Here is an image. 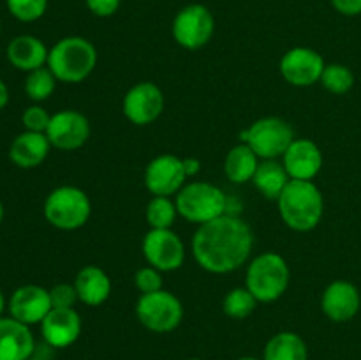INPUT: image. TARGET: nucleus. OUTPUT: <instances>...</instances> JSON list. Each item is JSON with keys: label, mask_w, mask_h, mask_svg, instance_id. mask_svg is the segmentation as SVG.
Returning <instances> with one entry per match:
<instances>
[{"label": "nucleus", "mask_w": 361, "mask_h": 360, "mask_svg": "<svg viewBox=\"0 0 361 360\" xmlns=\"http://www.w3.org/2000/svg\"><path fill=\"white\" fill-rule=\"evenodd\" d=\"M252 246L250 226L233 214L200 224L192 236L194 258L210 274H229L245 265Z\"/></svg>", "instance_id": "f257e3e1"}, {"label": "nucleus", "mask_w": 361, "mask_h": 360, "mask_svg": "<svg viewBox=\"0 0 361 360\" xmlns=\"http://www.w3.org/2000/svg\"><path fill=\"white\" fill-rule=\"evenodd\" d=\"M277 203L282 221L295 232H310L323 219V194L312 180H289Z\"/></svg>", "instance_id": "f03ea898"}, {"label": "nucleus", "mask_w": 361, "mask_h": 360, "mask_svg": "<svg viewBox=\"0 0 361 360\" xmlns=\"http://www.w3.org/2000/svg\"><path fill=\"white\" fill-rule=\"evenodd\" d=\"M97 66V49L81 35L63 37L49 49L48 67L62 83H81Z\"/></svg>", "instance_id": "7ed1b4c3"}, {"label": "nucleus", "mask_w": 361, "mask_h": 360, "mask_svg": "<svg viewBox=\"0 0 361 360\" xmlns=\"http://www.w3.org/2000/svg\"><path fill=\"white\" fill-rule=\"evenodd\" d=\"M288 261L277 253H263L254 258L245 272V288L257 302H275L289 286Z\"/></svg>", "instance_id": "20e7f679"}, {"label": "nucleus", "mask_w": 361, "mask_h": 360, "mask_svg": "<svg viewBox=\"0 0 361 360\" xmlns=\"http://www.w3.org/2000/svg\"><path fill=\"white\" fill-rule=\"evenodd\" d=\"M176 210L185 221L204 224L228 214V196L221 187L208 182L185 184L175 198Z\"/></svg>", "instance_id": "39448f33"}, {"label": "nucleus", "mask_w": 361, "mask_h": 360, "mask_svg": "<svg viewBox=\"0 0 361 360\" xmlns=\"http://www.w3.org/2000/svg\"><path fill=\"white\" fill-rule=\"evenodd\" d=\"M90 214V198L80 187L60 186L53 189L44 201L46 221L63 232H73L85 226Z\"/></svg>", "instance_id": "423d86ee"}, {"label": "nucleus", "mask_w": 361, "mask_h": 360, "mask_svg": "<svg viewBox=\"0 0 361 360\" xmlns=\"http://www.w3.org/2000/svg\"><path fill=\"white\" fill-rule=\"evenodd\" d=\"M136 316L140 323L155 334H168L180 327L183 320V306L176 295L166 289L141 295L136 302Z\"/></svg>", "instance_id": "0eeeda50"}, {"label": "nucleus", "mask_w": 361, "mask_h": 360, "mask_svg": "<svg viewBox=\"0 0 361 360\" xmlns=\"http://www.w3.org/2000/svg\"><path fill=\"white\" fill-rule=\"evenodd\" d=\"M243 143L249 145L259 159H279L296 140L291 124L281 116H264L256 120L242 133Z\"/></svg>", "instance_id": "6e6552de"}, {"label": "nucleus", "mask_w": 361, "mask_h": 360, "mask_svg": "<svg viewBox=\"0 0 361 360\" xmlns=\"http://www.w3.org/2000/svg\"><path fill=\"white\" fill-rule=\"evenodd\" d=\"M171 32L176 44L185 49H200L214 37L215 18L203 4H189L176 13Z\"/></svg>", "instance_id": "1a4fd4ad"}, {"label": "nucleus", "mask_w": 361, "mask_h": 360, "mask_svg": "<svg viewBox=\"0 0 361 360\" xmlns=\"http://www.w3.org/2000/svg\"><path fill=\"white\" fill-rule=\"evenodd\" d=\"M141 249H143V256L148 265L161 272L178 270L185 261V246L171 228H150V232L145 235Z\"/></svg>", "instance_id": "9d476101"}, {"label": "nucleus", "mask_w": 361, "mask_h": 360, "mask_svg": "<svg viewBox=\"0 0 361 360\" xmlns=\"http://www.w3.org/2000/svg\"><path fill=\"white\" fill-rule=\"evenodd\" d=\"M46 136L59 150H78L90 138V122L76 109H62L51 115Z\"/></svg>", "instance_id": "9b49d317"}, {"label": "nucleus", "mask_w": 361, "mask_h": 360, "mask_svg": "<svg viewBox=\"0 0 361 360\" xmlns=\"http://www.w3.org/2000/svg\"><path fill=\"white\" fill-rule=\"evenodd\" d=\"M122 108L123 115L134 126H148L161 116L164 109V94L152 81H141L127 90Z\"/></svg>", "instance_id": "f8f14e48"}, {"label": "nucleus", "mask_w": 361, "mask_h": 360, "mask_svg": "<svg viewBox=\"0 0 361 360\" xmlns=\"http://www.w3.org/2000/svg\"><path fill=\"white\" fill-rule=\"evenodd\" d=\"M326 67L323 56L312 48L296 46L284 53L281 59V74L293 87H310L321 81Z\"/></svg>", "instance_id": "ddd939ff"}, {"label": "nucleus", "mask_w": 361, "mask_h": 360, "mask_svg": "<svg viewBox=\"0 0 361 360\" xmlns=\"http://www.w3.org/2000/svg\"><path fill=\"white\" fill-rule=\"evenodd\" d=\"M185 180L183 161L173 154L157 155L145 169V186L154 196H176Z\"/></svg>", "instance_id": "4468645a"}, {"label": "nucleus", "mask_w": 361, "mask_h": 360, "mask_svg": "<svg viewBox=\"0 0 361 360\" xmlns=\"http://www.w3.org/2000/svg\"><path fill=\"white\" fill-rule=\"evenodd\" d=\"M53 309L49 289L37 284L20 286L9 299L11 318L25 325H37Z\"/></svg>", "instance_id": "2eb2a0df"}, {"label": "nucleus", "mask_w": 361, "mask_h": 360, "mask_svg": "<svg viewBox=\"0 0 361 360\" xmlns=\"http://www.w3.org/2000/svg\"><path fill=\"white\" fill-rule=\"evenodd\" d=\"M41 334L49 348H69L81 334L80 314L74 307H53L41 321Z\"/></svg>", "instance_id": "dca6fc26"}, {"label": "nucleus", "mask_w": 361, "mask_h": 360, "mask_svg": "<svg viewBox=\"0 0 361 360\" xmlns=\"http://www.w3.org/2000/svg\"><path fill=\"white\" fill-rule=\"evenodd\" d=\"M361 307L360 289L349 281H334L321 296V309L335 323L351 321Z\"/></svg>", "instance_id": "f3484780"}, {"label": "nucleus", "mask_w": 361, "mask_h": 360, "mask_svg": "<svg viewBox=\"0 0 361 360\" xmlns=\"http://www.w3.org/2000/svg\"><path fill=\"white\" fill-rule=\"evenodd\" d=\"M282 164L291 180H312L323 168V152L312 140H295L282 155Z\"/></svg>", "instance_id": "a211bd4d"}, {"label": "nucleus", "mask_w": 361, "mask_h": 360, "mask_svg": "<svg viewBox=\"0 0 361 360\" xmlns=\"http://www.w3.org/2000/svg\"><path fill=\"white\" fill-rule=\"evenodd\" d=\"M34 352L30 327L14 318H0V360H28Z\"/></svg>", "instance_id": "6ab92c4d"}, {"label": "nucleus", "mask_w": 361, "mask_h": 360, "mask_svg": "<svg viewBox=\"0 0 361 360\" xmlns=\"http://www.w3.org/2000/svg\"><path fill=\"white\" fill-rule=\"evenodd\" d=\"M49 148H51V143H49L46 133L25 131V133L18 134L11 143L9 157L18 168L32 169L44 162L49 154Z\"/></svg>", "instance_id": "aec40b11"}, {"label": "nucleus", "mask_w": 361, "mask_h": 360, "mask_svg": "<svg viewBox=\"0 0 361 360\" xmlns=\"http://www.w3.org/2000/svg\"><path fill=\"white\" fill-rule=\"evenodd\" d=\"M48 53L44 42L30 34L16 35L7 44V60L11 66L25 73L44 67V64H48Z\"/></svg>", "instance_id": "412c9836"}, {"label": "nucleus", "mask_w": 361, "mask_h": 360, "mask_svg": "<svg viewBox=\"0 0 361 360\" xmlns=\"http://www.w3.org/2000/svg\"><path fill=\"white\" fill-rule=\"evenodd\" d=\"M74 288L80 302L90 307H99L111 295V279L97 265H87L76 274Z\"/></svg>", "instance_id": "4be33fe9"}, {"label": "nucleus", "mask_w": 361, "mask_h": 360, "mask_svg": "<svg viewBox=\"0 0 361 360\" xmlns=\"http://www.w3.org/2000/svg\"><path fill=\"white\" fill-rule=\"evenodd\" d=\"M289 175L286 172L284 164L277 159H263L254 173V186L268 200H279L282 191L289 184Z\"/></svg>", "instance_id": "5701e85b"}, {"label": "nucleus", "mask_w": 361, "mask_h": 360, "mask_svg": "<svg viewBox=\"0 0 361 360\" xmlns=\"http://www.w3.org/2000/svg\"><path fill=\"white\" fill-rule=\"evenodd\" d=\"M259 157L247 143H240L228 152L224 159V173L233 184H247L254 179Z\"/></svg>", "instance_id": "b1692460"}, {"label": "nucleus", "mask_w": 361, "mask_h": 360, "mask_svg": "<svg viewBox=\"0 0 361 360\" xmlns=\"http://www.w3.org/2000/svg\"><path fill=\"white\" fill-rule=\"evenodd\" d=\"M263 360H309V348L295 332H279L264 346Z\"/></svg>", "instance_id": "393cba45"}, {"label": "nucleus", "mask_w": 361, "mask_h": 360, "mask_svg": "<svg viewBox=\"0 0 361 360\" xmlns=\"http://www.w3.org/2000/svg\"><path fill=\"white\" fill-rule=\"evenodd\" d=\"M178 210L169 196H154L147 205V222L152 229H169Z\"/></svg>", "instance_id": "a878e982"}, {"label": "nucleus", "mask_w": 361, "mask_h": 360, "mask_svg": "<svg viewBox=\"0 0 361 360\" xmlns=\"http://www.w3.org/2000/svg\"><path fill=\"white\" fill-rule=\"evenodd\" d=\"M56 81L59 80L49 71V67H39V69L28 73L27 80H25V92H27L28 99H32L34 102L46 101L55 92Z\"/></svg>", "instance_id": "bb28decb"}, {"label": "nucleus", "mask_w": 361, "mask_h": 360, "mask_svg": "<svg viewBox=\"0 0 361 360\" xmlns=\"http://www.w3.org/2000/svg\"><path fill=\"white\" fill-rule=\"evenodd\" d=\"M321 83L331 94L344 95L355 85V74L344 64H328L321 76Z\"/></svg>", "instance_id": "cd10ccee"}, {"label": "nucleus", "mask_w": 361, "mask_h": 360, "mask_svg": "<svg viewBox=\"0 0 361 360\" xmlns=\"http://www.w3.org/2000/svg\"><path fill=\"white\" fill-rule=\"evenodd\" d=\"M256 296L249 292L247 288H235L226 295L224 302H222V309L233 320H243V318L250 316L256 309Z\"/></svg>", "instance_id": "c85d7f7f"}, {"label": "nucleus", "mask_w": 361, "mask_h": 360, "mask_svg": "<svg viewBox=\"0 0 361 360\" xmlns=\"http://www.w3.org/2000/svg\"><path fill=\"white\" fill-rule=\"evenodd\" d=\"M9 13L23 23H32L44 16L48 0H6Z\"/></svg>", "instance_id": "c756f323"}, {"label": "nucleus", "mask_w": 361, "mask_h": 360, "mask_svg": "<svg viewBox=\"0 0 361 360\" xmlns=\"http://www.w3.org/2000/svg\"><path fill=\"white\" fill-rule=\"evenodd\" d=\"M134 286L137 288V292H141V295L159 292V289H162L161 270L150 267V265L140 268V270L134 274Z\"/></svg>", "instance_id": "7c9ffc66"}, {"label": "nucleus", "mask_w": 361, "mask_h": 360, "mask_svg": "<svg viewBox=\"0 0 361 360\" xmlns=\"http://www.w3.org/2000/svg\"><path fill=\"white\" fill-rule=\"evenodd\" d=\"M49 120H51V115H48V112L39 104L28 106L21 115L25 131H34V133H46Z\"/></svg>", "instance_id": "2f4dec72"}, {"label": "nucleus", "mask_w": 361, "mask_h": 360, "mask_svg": "<svg viewBox=\"0 0 361 360\" xmlns=\"http://www.w3.org/2000/svg\"><path fill=\"white\" fill-rule=\"evenodd\" d=\"M49 296H51L53 307H74L78 302V292L74 284H67V282H60L49 289Z\"/></svg>", "instance_id": "473e14b6"}, {"label": "nucleus", "mask_w": 361, "mask_h": 360, "mask_svg": "<svg viewBox=\"0 0 361 360\" xmlns=\"http://www.w3.org/2000/svg\"><path fill=\"white\" fill-rule=\"evenodd\" d=\"M88 11L97 18H108L118 11L120 0H85Z\"/></svg>", "instance_id": "72a5a7b5"}, {"label": "nucleus", "mask_w": 361, "mask_h": 360, "mask_svg": "<svg viewBox=\"0 0 361 360\" xmlns=\"http://www.w3.org/2000/svg\"><path fill=\"white\" fill-rule=\"evenodd\" d=\"M334 9L344 16H358L361 14V0H330Z\"/></svg>", "instance_id": "f704fd0d"}, {"label": "nucleus", "mask_w": 361, "mask_h": 360, "mask_svg": "<svg viewBox=\"0 0 361 360\" xmlns=\"http://www.w3.org/2000/svg\"><path fill=\"white\" fill-rule=\"evenodd\" d=\"M182 161H183V169H185L187 179H189V176H194V175H197V173H200L201 162L197 161L196 157H185V159H182Z\"/></svg>", "instance_id": "c9c22d12"}, {"label": "nucleus", "mask_w": 361, "mask_h": 360, "mask_svg": "<svg viewBox=\"0 0 361 360\" xmlns=\"http://www.w3.org/2000/svg\"><path fill=\"white\" fill-rule=\"evenodd\" d=\"M9 102V90H7V85L0 80V112L7 106Z\"/></svg>", "instance_id": "e433bc0d"}, {"label": "nucleus", "mask_w": 361, "mask_h": 360, "mask_svg": "<svg viewBox=\"0 0 361 360\" xmlns=\"http://www.w3.org/2000/svg\"><path fill=\"white\" fill-rule=\"evenodd\" d=\"M4 307H6V300H4V295H2V292H0V318H2Z\"/></svg>", "instance_id": "4c0bfd02"}, {"label": "nucleus", "mask_w": 361, "mask_h": 360, "mask_svg": "<svg viewBox=\"0 0 361 360\" xmlns=\"http://www.w3.org/2000/svg\"><path fill=\"white\" fill-rule=\"evenodd\" d=\"M2 219H4V205L2 201H0V222H2Z\"/></svg>", "instance_id": "58836bf2"}, {"label": "nucleus", "mask_w": 361, "mask_h": 360, "mask_svg": "<svg viewBox=\"0 0 361 360\" xmlns=\"http://www.w3.org/2000/svg\"><path fill=\"white\" fill-rule=\"evenodd\" d=\"M238 360H261V359H256V356H242V359Z\"/></svg>", "instance_id": "ea45409f"}, {"label": "nucleus", "mask_w": 361, "mask_h": 360, "mask_svg": "<svg viewBox=\"0 0 361 360\" xmlns=\"http://www.w3.org/2000/svg\"><path fill=\"white\" fill-rule=\"evenodd\" d=\"M28 360H41V359H35V356H30V359H28Z\"/></svg>", "instance_id": "a19ab883"}, {"label": "nucleus", "mask_w": 361, "mask_h": 360, "mask_svg": "<svg viewBox=\"0 0 361 360\" xmlns=\"http://www.w3.org/2000/svg\"><path fill=\"white\" fill-rule=\"evenodd\" d=\"M187 360H201V359H187Z\"/></svg>", "instance_id": "79ce46f5"}]
</instances>
